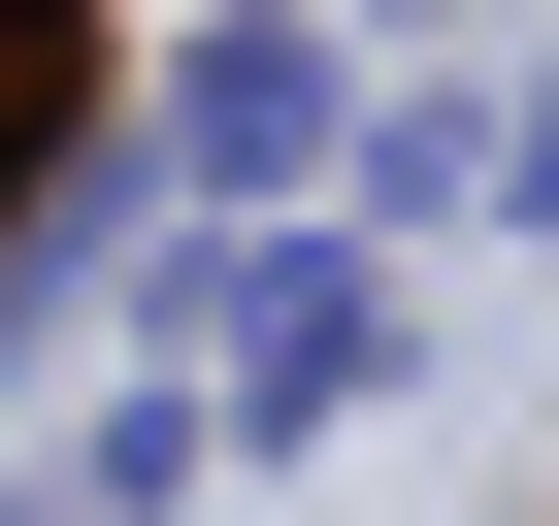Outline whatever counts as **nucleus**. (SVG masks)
<instances>
[{
    "label": "nucleus",
    "instance_id": "f257e3e1",
    "mask_svg": "<svg viewBox=\"0 0 559 526\" xmlns=\"http://www.w3.org/2000/svg\"><path fill=\"white\" fill-rule=\"evenodd\" d=\"M230 395H362V263L330 230H230Z\"/></svg>",
    "mask_w": 559,
    "mask_h": 526
},
{
    "label": "nucleus",
    "instance_id": "f03ea898",
    "mask_svg": "<svg viewBox=\"0 0 559 526\" xmlns=\"http://www.w3.org/2000/svg\"><path fill=\"white\" fill-rule=\"evenodd\" d=\"M526 198H559V99H526Z\"/></svg>",
    "mask_w": 559,
    "mask_h": 526
}]
</instances>
